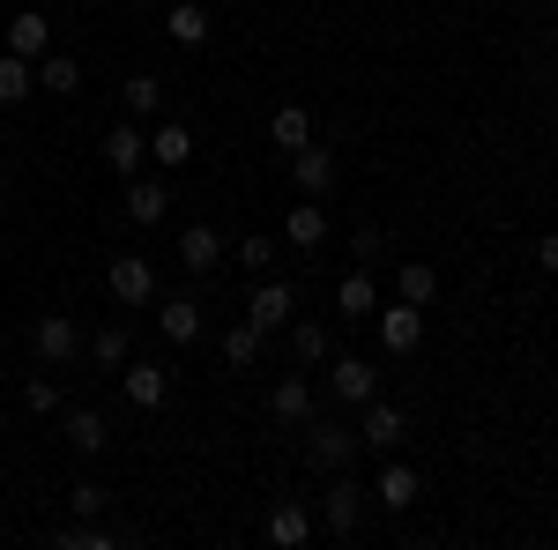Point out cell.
<instances>
[{
    "label": "cell",
    "instance_id": "obj_1",
    "mask_svg": "<svg viewBox=\"0 0 558 550\" xmlns=\"http://www.w3.org/2000/svg\"><path fill=\"white\" fill-rule=\"evenodd\" d=\"M365 499H373V491H365L350 468H336V476H328V491H320V528H328L336 543H350V536H357V521H365Z\"/></svg>",
    "mask_w": 558,
    "mask_h": 550
},
{
    "label": "cell",
    "instance_id": "obj_2",
    "mask_svg": "<svg viewBox=\"0 0 558 550\" xmlns=\"http://www.w3.org/2000/svg\"><path fill=\"white\" fill-rule=\"evenodd\" d=\"M305 462L320 468V476H336V468L357 462V431L336 417H305Z\"/></svg>",
    "mask_w": 558,
    "mask_h": 550
},
{
    "label": "cell",
    "instance_id": "obj_3",
    "mask_svg": "<svg viewBox=\"0 0 558 550\" xmlns=\"http://www.w3.org/2000/svg\"><path fill=\"white\" fill-rule=\"evenodd\" d=\"M402 439H410V410H402V402H380V394H373V402L357 410V447H373V454H395Z\"/></svg>",
    "mask_w": 558,
    "mask_h": 550
},
{
    "label": "cell",
    "instance_id": "obj_4",
    "mask_svg": "<svg viewBox=\"0 0 558 550\" xmlns=\"http://www.w3.org/2000/svg\"><path fill=\"white\" fill-rule=\"evenodd\" d=\"M105 291H112V305L120 313H134V305H157V268L142 254H120L112 268H105Z\"/></svg>",
    "mask_w": 558,
    "mask_h": 550
},
{
    "label": "cell",
    "instance_id": "obj_5",
    "mask_svg": "<svg viewBox=\"0 0 558 550\" xmlns=\"http://www.w3.org/2000/svg\"><path fill=\"white\" fill-rule=\"evenodd\" d=\"M373 328H380V350L387 357H410L417 342H425V305H410V297H395L373 313Z\"/></svg>",
    "mask_w": 558,
    "mask_h": 550
},
{
    "label": "cell",
    "instance_id": "obj_6",
    "mask_svg": "<svg viewBox=\"0 0 558 550\" xmlns=\"http://www.w3.org/2000/svg\"><path fill=\"white\" fill-rule=\"evenodd\" d=\"M328 394H336L343 410H365V402L380 394V365H365V357H328Z\"/></svg>",
    "mask_w": 558,
    "mask_h": 550
},
{
    "label": "cell",
    "instance_id": "obj_7",
    "mask_svg": "<svg viewBox=\"0 0 558 550\" xmlns=\"http://www.w3.org/2000/svg\"><path fill=\"white\" fill-rule=\"evenodd\" d=\"M291 313H299V291L276 283V276H260V291L246 297V320H254L260 335H276V328H291Z\"/></svg>",
    "mask_w": 558,
    "mask_h": 550
},
{
    "label": "cell",
    "instance_id": "obj_8",
    "mask_svg": "<svg viewBox=\"0 0 558 550\" xmlns=\"http://www.w3.org/2000/svg\"><path fill=\"white\" fill-rule=\"evenodd\" d=\"M336 186V149L328 142H305V149H291V194H328Z\"/></svg>",
    "mask_w": 558,
    "mask_h": 550
},
{
    "label": "cell",
    "instance_id": "obj_9",
    "mask_svg": "<svg viewBox=\"0 0 558 550\" xmlns=\"http://www.w3.org/2000/svg\"><path fill=\"white\" fill-rule=\"evenodd\" d=\"M283 246H291V254H320V246H328V209H320L313 194L291 201V216H283Z\"/></svg>",
    "mask_w": 558,
    "mask_h": 550
},
{
    "label": "cell",
    "instance_id": "obj_10",
    "mask_svg": "<svg viewBox=\"0 0 558 550\" xmlns=\"http://www.w3.org/2000/svg\"><path fill=\"white\" fill-rule=\"evenodd\" d=\"M31 350H38V365H68L83 350V328L68 313H45V320H31Z\"/></svg>",
    "mask_w": 558,
    "mask_h": 550
},
{
    "label": "cell",
    "instance_id": "obj_11",
    "mask_svg": "<svg viewBox=\"0 0 558 550\" xmlns=\"http://www.w3.org/2000/svg\"><path fill=\"white\" fill-rule=\"evenodd\" d=\"M120 394H128L134 410H165V402H172V372H165V365L128 357V365H120Z\"/></svg>",
    "mask_w": 558,
    "mask_h": 550
},
{
    "label": "cell",
    "instance_id": "obj_12",
    "mask_svg": "<svg viewBox=\"0 0 558 550\" xmlns=\"http://www.w3.org/2000/svg\"><path fill=\"white\" fill-rule=\"evenodd\" d=\"M313 528H320V521H313L305 499H276V506H268V543H276V550H305V543H313Z\"/></svg>",
    "mask_w": 558,
    "mask_h": 550
},
{
    "label": "cell",
    "instance_id": "obj_13",
    "mask_svg": "<svg viewBox=\"0 0 558 550\" xmlns=\"http://www.w3.org/2000/svg\"><path fill=\"white\" fill-rule=\"evenodd\" d=\"M179 268H186V276H216V268H223V231H216V223H186V231H179Z\"/></svg>",
    "mask_w": 558,
    "mask_h": 550
},
{
    "label": "cell",
    "instance_id": "obj_14",
    "mask_svg": "<svg viewBox=\"0 0 558 550\" xmlns=\"http://www.w3.org/2000/svg\"><path fill=\"white\" fill-rule=\"evenodd\" d=\"M60 439H68L75 454H105V447H112V417H105V410H68V417H60Z\"/></svg>",
    "mask_w": 558,
    "mask_h": 550
},
{
    "label": "cell",
    "instance_id": "obj_15",
    "mask_svg": "<svg viewBox=\"0 0 558 550\" xmlns=\"http://www.w3.org/2000/svg\"><path fill=\"white\" fill-rule=\"evenodd\" d=\"M142 157H149V134L134 127V120H112V134H105V164L120 171V179H134Z\"/></svg>",
    "mask_w": 558,
    "mask_h": 550
},
{
    "label": "cell",
    "instance_id": "obj_16",
    "mask_svg": "<svg viewBox=\"0 0 558 550\" xmlns=\"http://www.w3.org/2000/svg\"><path fill=\"white\" fill-rule=\"evenodd\" d=\"M0 52H23V60H45V52H52V23H45L38 8L8 15V45H0Z\"/></svg>",
    "mask_w": 558,
    "mask_h": 550
},
{
    "label": "cell",
    "instance_id": "obj_17",
    "mask_svg": "<svg viewBox=\"0 0 558 550\" xmlns=\"http://www.w3.org/2000/svg\"><path fill=\"white\" fill-rule=\"evenodd\" d=\"M268 417H276V424H305V417H313V387H305L299 365H291V380L268 387Z\"/></svg>",
    "mask_w": 558,
    "mask_h": 550
},
{
    "label": "cell",
    "instance_id": "obj_18",
    "mask_svg": "<svg viewBox=\"0 0 558 550\" xmlns=\"http://www.w3.org/2000/svg\"><path fill=\"white\" fill-rule=\"evenodd\" d=\"M194 157V127L186 120H165V127H149V164L157 171H179Z\"/></svg>",
    "mask_w": 558,
    "mask_h": 550
},
{
    "label": "cell",
    "instance_id": "obj_19",
    "mask_svg": "<svg viewBox=\"0 0 558 550\" xmlns=\"http://www.w3.org/2000/svg\"><path fill=\"white\" fill-rule=\"evenodd\" d=\"M83 350H89V365H97V372H120V365L134 357V335H128V320H105V328H97V335H89Z\"/></svg>",
    "mask_w": 558,
    "mask_h": 550
},
{
    "label": "cell",
    "instance_id": "obj_20",
    "mask_svg": "<svg viewBox=\"0 0 558 550\" xmlns=\"http://www.w3.org/2000/svg\"><path fill=\"white\" fill-rule=\"evenodd\" d=\"M209 8H202V0H179V8H165V38L172 45H186V52H194V45H209Z\"/></svg>",
    "mask_w": 558,
    "mask_h": 550
},
{
    "label": "cell",
    "instance_id": "obj_21",
    "mask_svg": "<svg viewBox=\"0 0 558 550\" xmlns=\"http://www.w3.org/2000/svg\"><path fill=\"white\" fill-rule=\"evenodd\" d=\"M165 209H172L165 179H128V223H142V231H157V223H165Z\"/></svg>",
    "mask_w": 558,
    "mask_h": 550
},
{
    "label": "cell",
    "instance_id": "obj_22",
    "mask_svg": "<svg viewBox=\"0 0 558 550\" xmlns=\"http://www.w3.org/2000/svg\"><path fill=\"white\" fill-rule=\"evenodd\" d=\"M157 335L179 342V350L202 342V305H194V297H165V305H157Z\"/></svg>",
    "mask_w": 558,
    "mask_h": 550
},
{
    "label": "cell",
    "instance_id": "obj_23",
    "mask_svg": "<svg viewBox=\"0 0 558 550\" xmlns=\"http://www.w3.org/2000/svg\"><path fill=\"white\" fill-rule=\"evenodd\" d=\"M336 313H350V320H373V313H380V283H373L365 268H350L343 283H336Z\"/></svg>",
    "mask_w": 558,
    "mask_h": 550
},
{
    "label": "cell",
    "instance_id": "obj_24",
    "mask_svg": "<svg viewBox=\"0 0 558 550\" xmlns=\"http://www.w3.org/2000/svg\"><path fill=\"white\" fill-rule=\"evenodd\" d=\"M373 499H380L387 513L417 506V468H410V462H387V468H380V484H373Z\"/></svg>",
    "mask_w": 558,
    "mask_h": 550
},
{
    "label": "cell",
    "instance_id": "obj_25",
    "mask_svg": "<svg viewBox=\"0 0 558 550\" xmlns=\"http://www.w3.org/2000/svg\"><path fill=\"white\" fill-rule=\"evenodd\" d=\"M336 350H328V328L320 320H291V365L299 372H313V365H328Z\"/></svg>",
    "mask_w": 558,
    "mask_h": 550
},
{
    "label": "cell",
    "instance_id": "obj_26",
    "mask_svg": "<svg viewBox=\"0 0 558 550\" xmlns=\"http://www.w3.org/2000/svg\"><path fill=\"white\" fill-rule=\"evenodd\" d=\"M38 89L75 97V89H83V60H75V52H45V60H38Z\"/></svg>",
    "mask_w": 558,
    "mask_h": 550
},
{
    "label": "cell",
    "instance_id": "obj_27",
    "mask_svg": "<svg viewBox=\"0 0 558 550\" xmlns=\"http://www.w3.org/2000/svg\"><path fill=\"white\" fill-rule=\"evenodd\" d=\"M395 297H410V305H432V297H439V276H432V260H395Z\"/></svg>",
    "mask_w": 558,
    "mask_h": 550
},
{
    "label": "cell",
    "instance_id": "obj_28",
    "mask_svg": "<svg viewBox=\"0 0 558 550\" xmlns=\"http://www.w3.org/2000/svg\"><path fill=\"white\" fill-rule=\"evenodd\" d=\"M38 89V60H23V52H0V105H23Z\"/></svg>",
    "mask_w": 558,
    "mask_h": 550
},
{
    "label": "cell",
    "instance_id": "obj_29",
    "mask_svg": "<svg viewBox=\"0 0 558 550\" xmlns=\"http://www.w3.org/2000/svg\"><path fill=\"white\" fill-rule=\"evenodd\" d=\"M268 142H276L283 157H291V149H305V142H313V120H305V105H283V112L268 120Z\"/></svg>",
    "mask_w": 558,
    "mask_h": 550
},
{
    "label": "cell",
    "instance_id": "obj_30",
    "mask_svg": "<svg viewBox=\"0 0 558 550\" xmlns=\"http://www.w3.org/2000/svg\"><path fill=\"white\" fill-rule=\"evenodd\" d=\"M260 342H268V335H260L254 320H239V328H223V357L246 372V365H260Z\"/></svg>",
    "mask_w": 558,
    "mask_h": 550
},
{
    "label": "cell",
    "instance_id": "obj_31",
    "mask_svg": "<svg viewBox=\"0 0 558 550\" xmlns=\"http://www.w3.org/2000/svg\"><path fill=\"white\" fill-rule=\"evenodd\" d=\"M68 513H75V521H97V513H112V491H105L97 476H83V484L68 491Z\"/></svg>",
    "mask_w": 558,
    "mask_h": 550
},
{
    "label": "cell",
    "instance_id": "obj_32",
    "mask_svg": "<svg viewBox=\"0 0 558 550\" xmlns=\"http://www.w3.org/2000/svg\"><path fill=\"white\" fill-rule=\"evenodd\" d=\"M120 97H128L134 120H149V112L165 105V83H157V75H128V89H120Z\"/></svg>",
    "mask_w": 558,
    "mask_h": 550
},
{
    "label": "cell",
    "instance_id": "obj_33",
    "mask_svg": "<svg viewBox=\"0 0 558 550\" xmlns=\"http://www.w3.org/2000/svg\"><path fill=\"white\" fill-rule=\"evenodd\" d=\"M23 410H31V417H60V387H52V365H45L38 380H23Z\"/></svg>",
    "mask_w": 558,
    "mask_h": 550
},
{
    "label": "cell",
    "instance_id": "obj_34",
    "mask_svg": "<svg viewBox=\"0 0 558 550\" xmlns=\"http://www.w3.org/2000/svg\"><path fill=\"white\" fill-rule=\"evenodd\" d=\"M60 543H68V550H112V543H120V528H97V521H68V528H60Z\"/></svg>",
    "mask_w": 558,
    "mask_h": 550
},
{
    "label": "cell",
    "instance_id": "obj_35",
    "mask_svg": "<svg viewBox=\"0 0 558 550\" xmlns=\"http://www.w3.org/2000/svg\"><path fill=\"white\" fill-rule=\"evenodd\" d=\"M239 268H246V276H268V268H276V239H239Z\"/></svg>",
    "mask_w": 558,
    "mask_h": 550
},
{
    "label": "cell",
    "instance_id": "obj_36",
    "mask_svg": "<svg viewBox=\"0 0 558 550\" xmlns=\"http://www.w3.org/2000/svg\"><path fill=\"white\" fill-rule=\"evenodd\" d=\"M350 254H357V260H380V254H387V239L373 231V223H357V231H350Z\"/></svg>",
    "mask_w": 558,
    "mask_h": 550
},
{
    "label": "cell",
    "instance_id": "obj_37",
    "mask_svg": "<svg viewBox=\"0 0 558 550\" xmlns=\"http://www.w3.org/2000/svg\"><path fill=\"white\" fill-rule=\"evenodd\" d=\"M536 268H544V276H558V231H544V239H536Z\"/></svg>",
    "mask_w": 558,
    "mask_h": 550
},
{
    "label": "cell",
    "instance_id": "obj_38",
    "mask_svg": "<svg viewBox=\"0 0 558 550\" xmlns=\"http://www.w3.org/2000/svg\"><path fill=\"white\" fill-rule=\"evenodd\" d=\"M0 194H8V164H0Z\"/></svg>",
    "mask_w": 558,
    "mask_h": 550
},
{
    "label": "cell",
    "instance_id": "obj_39",
    "mask_svg": "<svg viewBox=\"0 0 558 550\" xmlns=\"http://www.w3.org/2000/svg\"><path fill=\"white\" fill-rule=\"evenodd\" d=\"M0 239H8V231H0Z\"/></svg>",
    "mask_w": 558,
    "mask_h": 550
}]
</instances>
